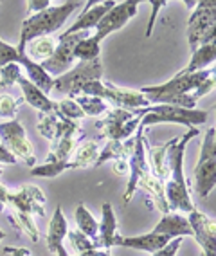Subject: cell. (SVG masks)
Returning a JSON list of instances; mask_svg holds the SVG:
<instances>
[{"instance_id":"39","label":"cell","mask_w":216,"mask_h":256,"mask_svg":"<svg viewBox=\"0 0 216 256\" xmlns=\"http://www.w3.org/2000/svg\"><path fill=\"white\" fill-rule=\"evenodd\" d=\"M166 4H168V2H164V0H155V2H152V16H150V22H148V28H146V38L152 36V31H153V26H155L157 14H159L161 8H164Z\"/></svg>"},{"instance_id":"8","label":"cell","mask_w":216,"mask_h":256,"mask_svg":"<svg viewBox=\"0 0 216 256\" xmlns=\"http://www.w3.org/2000/svg\"><path fill=\"white\" fill-rule=\"evenodd\" d=\"M209 119L207 110H188L173 105H152L146 108V114L141 119V126L146 128L157 123H175L186 124L189 128H197L198 124H206Z\"/></svg>"},{"instance_id":"35","label":"cell","mask_w":216,"mask_h":256,"mask_svg":"<svg viewBox=\"0 0 216 256\" xmlns=\"http://www.w3.org/2000/svg\"><path fill=\"white\" fill-rule=\"evenodd\" d=\"M23 103V98H14L11 94H0V118H4L5 121L16 119L20 105Z\"/></svg>"},{"instance_id":"47","label":"cell","mask_w":216,"mask_h":256,"mask_svg":"<svg viewBox=\"0 0 216 256\" xmlns=\"http://www.w3.org/2000/svg\"><path fill=\"white\" fill-rule=\"evenodd\" d=\"M4 238H5V233L2 231V229H0V240H4Z\"/></svg>"},{"instance_id":"31","label":"cell","mask_w":216,"mask_h":256,"mask_svg":"<svg viewBox=\"0 0 216 256\" xmlns=\"http://www.w3.org/2000/svg\"><path fill=\"white\" fill-rule=\"evenodd\" d=\"M7 218H9V222L18 229V231H22L23 234H27L31 242H34V244L40 242V231H38L36 224H34V220H32V215L13 210V213H11Z\"/></svg>"},{"instance_id":"9","label":"cell","mask_w":216,"mask_h":256,"mask_svg":"<svg viewBox=\"0 0 216 256\" xmlns=\"http://www.w3.org/2000/svg\"><path fill=\"white\" fill-rule=\"evenodd\" d=\"M103 78V65L101 60H92V62H78L72 69L67 70L65 74L54 78L52 83V90L60 96L76 100L79 94L83 83L90 82V80H101Z\"/></svg>"},{"instance_id":"7","label":"cell","mask_w":216,"mask_h":256,"mask_svg":"<svg viewBox=\"0 0 216 256\" xmlns=\"http://www.w3.org/2000/svg\"><path fill=\"white\" fill-rule=\"evenodd\" d=\"M216 29V4L215 0H202L197 2L193 14L188 22V42L191 54L200 46L215 42Z\"/></svg>"},{"instance_id":"26","label":"cell","mask_w":216,"mask_h":256,"mask_svg":"<svg viewBox=\"0 0 216 256\" xmlns=\"http://www.w3.org/2000/svg\"><path fill=\"white\" fill-rule=\"evenodd\" d=\"M99 156V144L97 141H85L81 144H78V148L74 150L72 157L67 162V168L76 170V168H88L94 166Z\"/></svg>"},{"instance_id":"29","label":"cell","mask_w":216,"mask_h":256,"mask_svg":"<svg viewBox=\"0 0 216 256\" xmlns=\"http://www.w3.org/2000/svg\"><path fill=\"white\" fill-rule=\"evenodd\" d=\"M56 46H58L56 38L41 36V38H36V40L29 42L27 46H25V50H27L25 54H27V58H31L32 62H36V64H38V60H40V62H45V60H49L54 54Z\"/></svg>"},{"instance_id":"14","label":"cell","mask_w":216,"mask_h":256,"mask_svg":"<svg viewBox=\"0 0 216 256\" xmlns=\"http://www.w3.org/2000/svg\"><path fill=\"white\" fill-rule=\"evenodd\" d=\"M36 128L40 136H43L51 142L58 141L61 138H85V130L76 121L61 118L56 112H52V114H41V112H38Z\"/></svg>"},{"instance_id":"15","label":"cell","mask_w":216,"mask_h":256,"mask_svg":"<svg viewBox=\"0 0 216 256\" xmlns=\"http://www.w3.org/2000/svg\"><path fill=\"white\" fill-rule=\"evenodd\" d=\"M191 236L202 247L204 256H216V224L215 218L202 211H191L188 215Z\"/></svg>"},{"instance_id":"36","label":"cell","mask_w":216,"mask_h":256,"mask_svg":"<svg viewBox=\"0 0 216 256\" xmlns=\"http://www.w3.org/2000/svg\"><path fill=\"white\" fill-rule=\"evenodd\" d=\"M22 76L20 65L16 64H7L0 69V88H11L13 85H16L18 78Z\"/></svg>"},{"instance_id":"46","label":"cell","mask_w":216,"mask_h":256,"mask_svg":"<svg viewBox=\"0 0 216 256\" xmlns=\"http://www.w3.org/2000/svg\"><path fill=\"white\" fill-rule=\"evenodd\" d=\"M5 211V204H2V202H0V213H4Z\"/></svg>"},{"instance_id":"32","label":"cell","mask_w":216,"mask_h":256,"mask_svg":"<svg viewBox=\"0 0 216 256\" xmlns=\"http://www.w3.org/2000/svg\"><path fill=\"white\" fill-rule=\"evenodd\" d=\"M76 103L79 105L81 112L85 114V118H97V116L106 114L110 110V105L106 103L101 98H94V96H78L76 98Z\"/></svg>"},{"instance_id":"19","label":"cell","mask_w":216,"mask_h":256,"mask_svg":"<svg viewBox=\"0 0 216 256\" xmlns=\"http://www.w3.org/2000/svg\"><path fill=\"white\" fill-rule=\"evenodd\" d=\"M114 6H115L114 0H105V2H99V4H96V2H87V4H85L87 10H83L81 16H79L63 34H72V32H79V31H94L97 22H99Z\"/></svg>"},{"instance_id":"43","label":"cell","mask_w":216,"mask_h":256,"mask_svg":"<svg viewBox=\"0 0 216 256\" xmlns=\"http://www.w3.org/2000/svg\"><path fill=\"white\" fill-rule=\"evenodd\" d=\"M114 174H117V175H126V174H130L128 160H114Z\"/></svg>"},{"instance_id":"4","label":"cell","mask_w":216,"mask_h":256,"mask_svg":"<svg viewBox=\"0 0 216 256\" xmlns=\"http://www.w3.org/2000/svg\"><path fill=\"white\" fill-rule=\"evenodd\" d=\"M81 2H63L60 6L51 4L45 11L27 16L22 24V34H20V44L16 50L25 52V46L29 42L41 36H51L52 32L61 29V26L69 20V16L74 11L81 10Z\"/></svg>"},{"instance_id":"44","label":"cell","mask_w":216,"mask_h":256,"mask_svg":"<svg viewBox=\"0 0 216 256\" xmlns=\"http://www.w3.org/2000/svg\"><path fill=\"white\" fill-rule=\"evenodd\" d=\"M72 256H114L110 249H90V251H85L81 254H72Z\"/></svg>"},{"instance_id":"42","label":"cell","mask_w":216,"mask_h":256,"mask_svg":"<svg viewBox=\"0 0 216 256\" xmlns=\"http://www.w3.org/2000/svg\"><path fill=\"white\" fill-rule=\"evenodd\" d=\"M4 252L5 254H11V256H32V252L25 247H4Z\"/></svg>"},{"instance_id":"18","label":"cell","mask_w":216,"mask_h":256,"mask_svg":"<svg viewBox=\"0 0 216 256\" xmlns=\"http://www.w3.org/2000/svg\"><path fill=\"white\" fill-rule=\"evenodd\" d=\"M180 138L170 139L164 144H150L146 138H144V152H146V162L150 166V172L153 174V177L159 178L161 182H166L170 177L171 166H170V154L173 150Z\"/></svg>"},{"instance_id":"27","label":"cell","mask_w":216,"mask_h":256,"mask_svg":"<svg viewBox=\"0 0 216 256\" xmlns=\"http://www.w3.org/2000/svg\"><path fill=\"white\" fill-rule=\"evenodd\" d=\"M215 60H216V40L211 42V44H206V46L198 47L193 54H191L188 67L182 70L188 74L198 72V70H206V69H209V65L215 64Z\"/></svg>"},{"instance_id":"45","label":"cell","mask_w":216,"mask_h":256,"mask_svg":"<svg viewBox=\"0 0 216 256\" xmlns=\"http://www.w3.org/2000/svg\"><path fill=\"white\" fill-rule=\"evenodd\" d=\"M56 254H58V256H70L69 252H67V249H65L63 246H60V247H58V249H56Z\"/></svg>"},{"instance_id":"6","label":"cell","mask_w":216,"mask_h":256,"mask_svg":"<svg viewBox=\"0 0 216 256\" xmlns=\"http://www.w3.org/2000/svg\"><path fill=\"white\" fill-rule=\"evenodd\" d=\"M216 128L211 126L204 136L200 157L195 166V193L200 198H207L216 186Z\"/></svg>"},{"instance_id":"2","label":"cell","mask_w":216,"mask_h":256,"mask_svg":"<svg viewBox=\"0 0 216 256\" xmlns=\"http://www.w3.org/2000/svg\"><path fill=\"white\" fill-rule=\"evenodd\" d=\"M128 168H130V182L126 186V192L123 195V204L128 206L130 200L134 198L135 192L139 188L146 190L152 195L153 206L161 211L162 215L170 213V208L166 204L164 198V182L153 177L150 172V166L146 162V152H144V128L139 124L137 132H135V144L134 152L128 157Z\"/></svg>"},{"instance_id":"12","label":"cell","mask_w":216,"mask_h":256,"mask_svg":"<svg viewBox=\"0 0 216 256\" xmlns=\"http://www.w3.org/2000/svg\"><path fill=\"white\" fill-rule=\"evenodd\" d=\"M0 142L16 159H22L29 168L36 166L34 146H32V142L27 139L25 128L22 126V123H20L18 119H11V121H2L0 123Z\"/></svg>"},{"instance_id":"34","label":"cell","mask_w":216,"mask_h":256,"mask_svg":"<svg viewBox=\"0 0 216 256\" xmlns=\"http://www.w3.org/2000/svg\"><path fill=\"white\" fill-rule=\"evenodd\" d=\"M56 114L65 119H70V121H76V123L85 118L78 103L74 100H69V98H61V100L56 101Z\"/></svg>"},{"instance_id":"11","label":"cell","mask_w":216,"mask_h":256,"mask_svg":"<svg viewBox=\"0 0 216 256\" xmlns=\"http://www.w3.org/2000/svg\"><path fill=\"white\" fill-rule=\"evenodd\" d=\"M7 64L22 65L23 69H25V72H27L25 78H27L32 85H36L43 94H49V92L52 90V83H54V80H52L45 70L41 69L40 64L32 62L31 58H27L25 52H18L16 47L5 44V42L0 38V69Z\"/></svg>"},{"instance_id":"49","label":"cell","mask_w":216,"mask_h":256,"mask_svg":"<svg viewBox=\"0 0 216 256\" xmlns=\"http://www.w3.org/2000/svg\"><path fill=\"white\" fill-rule=\"evenodd\" d=\"M202 256H204V254H202Z\"/></svg>"},{"instance_id":"23","label":"cell","mask_w":216,"mask_h":256,"mask_svg":"<svg viewBox=\"0 0 216 256\" xmlns=\"http://www.w3.org/2000/svg\"><path fill=\"white\" fill-rule=\"evenodd\" d=\"M153 233L164 234L170 240H173V238L191 236V228H189L188 216L186 215H180V213H166L159 220V224L153 228Z\"/></svg>"},{"instance_id":"24","label":"cell","mask_w":216,"mask_h":256,"mask_svg":"<svg viewBox=\"0 0 216 256\" xmlns=\"http://www.w3.org/2000/svg\"><path fill=\"white\" fill-rule=\"evenodd\" d=\"M134 144H135V136H132L126 141H108L106 146L103 150H99V156L94 168H99L108 160H128L130 154L134 152Z\"/></svg>"},{"instance_id":"5","label":"cell","mask_w":216,"mask_h":256,"mask_svg":"<svg viewBox=\"0 0 216 256\" xmlns=\"http://www.w3.org/2000/svg\"><path fill=\"white\" fill-rule=\"evenodd\" d=\"M144 114H146V108H110L105 118L96 121V128L108 141H126L137 132Z\"/></svg>"},{"instance_id":"25","label":"cell","mask_w":216,"mask_h":256,"mask_svg":"<svg viewBox=\"0 0 216 256\" xmlns=\"http://www.w3.org/2000/svg\"><path fill=\"white\" fill-rule=\"evenodd\" d=\"M69 233V222L65 218L63 211L58 206L54 210V215L51 218V224L47 229V249L51 252H56V249L63 246V240Z\"/></svg>"},{"instance_id":"41","label":"cell","mask_w":216,"mask_h":256,"mask_svg":"<svg viewBox=\"0 0 216 256\" xmlns=\"http://www.w3.org/2000/svg\"><path fill=\"white\" fill-rule=\"evenodd\" d=\"M16 162H18V159L0 142V164H16Z\"/></svg>"},{"instance_id":"28","label":"cell","mask_w":216,"mask_h":256,"mask_svg":"<svg viewBox=\"0 0 216 256\" xmlns=\"http://www.w3.org/2000/svg\"><path fill=\"white\" fill-rule=\"evenodd\" d=\"M79 138H61L51 142V152L47 156L45 162H56V164H67L72 157L74 150L78 148Z\"/></svg>"},{"instance_id":"13","label":"cell","mask_w":216,"mask_h":256,"mask_svg":"<svg viewBox=\"0 0 216 256\" xmlns=\"http://www.w3.org/2000/svg\"><path fill=\"white\" fill-rule=\"evenodd\" d=\"M139 0H124V2H115V6L112 8L108 13L103 16L97 26L94 28L92 36L90 40L96 44V46L101 47V42L105 40L108 34L123 29L130 20L134 18L137 14V8H139Z\"/></svg>"},{"instance_id":"40","label":"cell","mask_w":216,"mask_h":256,"mask_svg":"<svg viewBox=\"0 0 216 256\" xmlns=\"http://www.w3.org/2000/svg\"><path fill=\"white\" fill-rule=\"evenodd\" d=\"M49 6H51V2H49V0H29V2H27V16L45 11Z\"/></svg>"},{"instance_id":"37","label":"cell","mask_w":216,"mask_h":256,"mask_svg":"<svg viewBox=\"0 0 216 256\" xmlns=\"http://www.w3.org/2000/svg\"><path fill=\"white\" fill-rule=\"evenodd\" d=\"M67 236H69V242H70V246H72L74 251H76V254H81V252L94 249L92 240H90L88 236H85L81 231H78V229H76V231H69Z\"/></svg>"},{"instance_id":"33","label":"cell","mask_w":216,"mask_h":256,"mask_svg":"<svg viewBox=\"0 0 216 256\" xmlns=\"http://www.w3.org/2000/svg\"><path fill=\"white\" fill-rule=\"evenodd\" d=\"M92 36V34H90ZM90 36L81 40L79 44H76L74 47V58L78 60V62H92V60H97L99 54H101V47L96 46Z\"/></svg>"},{"instance_id":"20","label":"cell","mask_w":216,"mask_h":256,"mask_svg":"<svg viewBox=\"0 0 216 256\" xmlns=\"http://www.w3.org/2000/svg\"><path fill=\"white\" fill-rule=\"evenodd\" d=\"M170 242L171 240L164 234H157L150 231V233L139 234V236H121V234H117L114 240V247H128V249H137V251L152 252L153 254Z\"/></svg>"},{"instance_id":"16","label":"cell","mask_w":216,"mask_h":256,"mask_svg":"<svg viewBox=\"0 0 216 256\" xmlns=\"http://www.w3.org/2000/svg\"><path fill=\"white\" fill-rule=\"evenodd\" d=\"M45 202L47 198L43 192L32 184H25L14 192H9V197H7V204L13 210L38 216H45Z\"/></svg>"},{"instance_id":"48","label":"cell","mask_w":216,"mask_h":256,"mask_svg":"<svg viewBox=\"0 0 216 256\" xmlns=\"http://www.w3.org/2000/svg\"><path fill=\"white\" fill-rule=\"evenodd\" d=\"M4 174V168H2V164H0V175Z\"/></svg>"},{"instance_id":"17","label":"cell","mask_w":216,"mask_h":256,"mask_svg":"<svg viewBox=\"0 0 216 256\" xmlns=\"http://www.w3.org/2000/svg\"><path fill=\"white\" fill-rule=\"evenodd\" d=\"M99 98L105 100L108 105H114V108L139 110V108L152 106L150 101L146 100V96L141 94L139 90L115 87L112 83H105V82H103V87H101V90H99Z\"/></svg>"},{"instance_id":"38","label":"cell","mask_w":216,"mask_h":256,"mask_svg":"<svg viewBox=\"0 0 216 256\" xmlns=\"http://www.w3.org/2000/svg\"><path fill=\"white\" fill-rule=\"evenodd\" d=\"M182 240L184 238H173L170 244H166L162 249H159V251H155L152 256H177V252H179L180 246H182Z\"/></svg>"},{"instance_id":"10","label":"cell","mask_w":216,"mask_h":256,"mask_svg":"<svg viewBox=\"0 0 216 256\" xmlns=\"http://www.w3.org/2000/svg\"><path fill=\"white\" fill-rule=\"evenodd\" d=\"M92 34V31H79V32H72V34H60V38H56L58 46H56L54 54L49 60L41 62L40 67L45 70L52 80L65 74L67 70H70L74 67V47L76 44H79L81 40L88 38Z\"/></svg>"},{"instance_id":"3","label":"cell","mask_w":216,"mask_h":256,"mask_svg":"<svg viewBox=\"0 0 216 256\" xmlns=\"http://www.w3.org/2000/svg\"><path fill=\"white\" fill-rule=\"evenodd\" d=\"M200 134L198 128H189L184 136H180L179 142H177L173 150L170 154V177L164 182V198L166 204L170 208V213H191V211L197 210L191 197H189V188L188 180L184 177V156H186V148H188L189 141L195 139Z\"/></svg>"},{"instance_id":"30","label":"cell","mask_w":216,"mask_h":256,"mask_svg":"<svg viewBox=\"0 0 216 256\" xmlns=\"http://www.w3.org/2000/svg\"><path fill=\"white\" fill-rule=\"evenodd\" d=\"M74 220H76V226H78V231H81L85 236H88L90 240L97 236V231H99V222L94 218V215L87 210L85 204H79L74 211Z\"/></svg>"},{"instance_id":"1","label":"cell","mask_w":216,"mask_h":256,"mask_svg":"<svg viewBox=\"0 0 216 256\" xmlns=\"http://www.w3.org/2000/svg\"><path fill=\"white\" fill-rule=\"evenodd\" d=\"M215 72H216L215 67H209L206 70H198V72L193 74L180 70L179 74H175L164 85L143 87L139 92L146 96V100L150 101V105H173V106H180V108L193 110L197 108L198 101L191 94L198 87H202L211 76H215Z\"/></svg>"},{"instance_id":"22","label":"cell","mask_w":216,"mask_h":256,"mask_svg":"<svg viewBox=\"0 0 216 256\" xmlns=\"http://www.w3.org/2000/svg\"><path fill=\"white\" fill-rule=\"evenodd\" d=\"M16 85L22 88L23 103H29L32 108H36L41 114H52V112H56V101L51 100L47 94H43L36 85H32L25 76H20Z\"/></svg>"},{"instance_id":"21","label":"cell","mask_w":216,"mask_h":256,"mask_svg":"<svg viewBox=\"0 0 216 256\" xmlns=\"http://www.w3.org/2000/svg\"><path fill=\"white\" fill-rule=\"evenodd\" d=\"M101 215L99 231H97V236L92 240V246L94 249H112L115 236H117V220H115L114 208L110 202H103Z\"/></svg>"}]
</instances>
